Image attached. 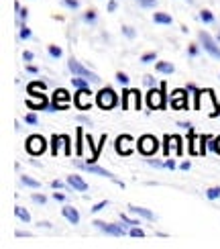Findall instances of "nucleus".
I'll list each match as a JSON object with an SVG mask.
<instances>
[{"label": "nucleus", "mask_w": 220, "mask_h": 249, "mask_svg": "<svg viewBox=\"0 0 220 249\" xmlns=\"http://www.w3.org/2000/svg\"><path fill=\"white\" fill-rule=\"evenodd\" d=\"M15 214H17V216H18V219L23 221V223H29V221H31V214H29V213L23 209V206H17V209H15Z\"/></svg>", "instance_id": "nucleus-20"}, {"label": "nucleus", "mask_w": 220, "mask_h": 249, "mask_svg": "<svg viewBox=\"0 0 220 249\" xmlns=\"http://www.w3.org/2000/svg\"><path fill=\"white\" fill-rule=\"evenodd\" d=\"M20 182H23L25 186H29V188H41V182L29 178V176H20Z\"/></svg>", "instance_id": "nucleus-21"}, {"label": "nucleus", "mask_w": 220, "mask_h": 249, "mask_svg": "<svg viewBox=\"0 0 220 249\" xmlns=\"http://www.w3.org/2000/svg\"><path fill=\"white\" fill-rule=\"evenodd\" d=\"M182 170H190V161H184L182 163Z\"/></svg>", "instance_id": "nucleus-52"}, {"label": "nucleus", "mask_w": 220, "mask_h": 249, "mask_svg": "<svg viewBox=\"0 0 220 249\" xmlns=\"http://www.w3.org/2000/svg\"><path fill=\"white\" fill-rule=\"evenodd\" d=\"M106 204H108V200H102V202H98L96 206H92V213H100V211H102Z\"/></svg>", "instance_id": "nucleus-35"}, {"label": "nucleus", "mask_w": 220, "mask_h": 249, "mask_svg": "<svg viewBox=\"0 0 220 249\" xmlns=\"http://www.w3.org/2000/svg\"><path fill=\"white\" fill-rule=\"evenodd\" d=\"M208 147H210L212 151H216V153L220 155V137H216V139H210V143H208Z\"/></svg>", "instance_id": "nucleus-26"}, {"label": "nucleus", "mask_w": 220, "mask_h": 249, "mask_svg": "<svg viewBox=\"0 0 220 249\" xmlns=\"http://www.w3.org/2000/svg\"><path fill=\"white\" fill-rule=\"evenodd\" d=\"M131 141H133L131 135H120V137L117 139V143H114V145H117V151L120 155H131V151H133Z\"/></svg>", "instance_id": "nucleus-11"}, {"label": "nucleus", "mask_w": 220, "mask_h": 249, "mask_svg": "<svg viewBox=\"0 0 220 249\" xmlns=\"http://www.w3.org/2000/svg\"><path fill=\"white\" fill-rule=\"evenodd\" d=\"M68 98H69V94H68L64 88L53 92V102H57V105H59V102H61V105H68Z\"/></svg>", "instance_id": "nucleus-16"}, {"label": "nucleus", "mask_w": 220, "mask_h": 249, "mask_svg": "<svg viewBox=\"0 0 220 249\" xmlns=\"http://www.w3.org/2000/svg\"><path fill=\"white\" fill-rule=\"evenodd\" d=\"M165 168H169V170H175V161L167 160V161H165Z\"/></svg>", "instance_id": "nucleus-47"}, {"label": "nucleus", "mask_w": 220, "mask_h": 249, "mask_svg": "<svg viewBox=\"0 0 220 249\" xmlns=\"http://www.w3.org/2000/svg\"><path fill=\"white\" fill-rule=\"evenodd\" d=\"M117 2H114V0H110V2H108V10H110V13H112V10H117Z\"/></svg>", "instance_id": "nucleus-48"}, {"label": "nucleus", "mask_w": 220, "mask_h": 249, "mask_svg": "<svg viewBox=\"0 0 220 249\" xmlns=\"http://www.w3.org/2000/svg\"><path fill=\"white\" fill-rule=\"evenodd\" d=\"M186 90H173L171 92V105L177 108H187V102H186Z\"/></svg>", "instance_id": "nucleus-12"}, {"label": "nucleus", "mask_w": 220, "mask_h": 249, "mask_svg": "<svg viewBox=\"0 0 220 249\" xmlns=\"http://www.w3.org/2000/svg\"><path fill=\"white\" fill-rule=\"evenodd\" d=\"M198 37H200V43H202V47L208 51V53H210L212 57H218L220 59V47L216 45V41L210 37L206 33V31H200V33H198Z\"/></svg>", "instance_id": "nucleus-7"}, {"label": "nucleus", "mask_w": 220, "mask_h": 249, "mask_svg": "<svg viewBox=\"0 0 220 249\" xmlns=\"http://www.w3.org/2000/svg\"><path fill=\"white\" fill-rule=\"evenodd\" d=\"M61 213H64V216H66V219H68L71 225H78V223H80V213L73 209V206H66V209L61 211Z\"/></svg>", "instance_id": "nucleus-14"}, {"label": "nucleus", "mask_w": 220, "mask_h": 249, "mask_svg": "<svg viewBox=\"0 0 220 249\" xmlns=\"http://www.w3.org/2000/svg\"><path fill=\"white\" fill-rule=\"evenodd\" d=\"M51 143H53V153H57V143H59V137H57V135H55L53 139H51Z\"/></svg>", "instance_id": "nucleus-45"}, {"label": "nucleus", "mask_w": 220, "mask_h": 249, "mask_svg": "<svg viewBox=\"0 0 220 249\" xmlns=\"http://www.w3.org/2000/svg\"><path fill=\"white\" fill-rule=\"evenodd\" d=\"M187 2H194V0H187Z\"/></svg>", "instance_id": "nucleus-57"}, {"label": "nucleus", "mask_w": 220, "mask_h": 249, "mask_svg": "<svg viewBox=\"0 0 220 249\" xmlns=\"http://www.w3.org/2000/svg\"><path fill=\"white\" fill-rule=\"evenodd\" d=\"M82 139H84V133H82V127H78V147H76L78 155H82Z\"/></svg>", "instance_id": "nucleus-30"}, {"label": "nucleus", "mask_w": 220, "mask_h": 249, "mask_svg": "<svg viewBox=\"0 0 220 249\" xmlns=\"http://www.w3.org/2000/svg\"><path fill=\"white\" fill-rule=\"evenodd\" d=\"M131 209V213L133 214H137V216H143V219H147V221H155V214L151 213V211H147V209H141V206H129Z\"/></svg>", "instance_id": "nucleus-15"}, {"label": "nucleus", "mask_w": 220, "mask_h": 249, "mask_svg": "<svg viewBox=\"0 0 220 249\" xmlns=\"http://www.w3.org/2000/svg\"><path fill=\"white\" fill-rule=\"evenodd\" d=\"M92 92L88 90V88H80V92L76 94V107L78 108H82V110H86V108H90L92 107Z\"/></svg>", "instance_id": "nucleus-10"}, {"label": "nucleus", "mask_w": 220, "mask_h": 249, "mask_svg": "<svg viewBox=\"0 0 220 249\" xmlns=\"http://www.w3.org/2000/svg\"><path fill=\"white\" fill-rule=\"evenodd\" d=\"M122 33L127 35L129 39H135V29H131V27H124V29H122Z\"/></svg>", "instance_id": "nucleus-38"}, {"label": "nucleus", "mask_w": 220, "mask_h": 249, "mask_svg": "<svg viewBox=\"0 0 220 249\" xmlns=\"http://www.w3.org/2000/svg\"><path fill=\"white\" fill-rule=\"evenodd\" d=\"M61 53H64V51H61L57 45H49V55L51 57H61Z\"/></svg>", "instance_id": "nucleus-27"}, {"label": "nucleus", "mask_w": 220, "mask_h": 249, "mask_svg": "<svg viewBox=\"0 0 220 249\" xmlns=\"http://www.w3.org/2000/svg\"><path fill=\"white\" fill-rule=\"evenodd\" d=\"M94 225H96L100 231L108 233V235H114V237H122V235H127V229H124V223H122V225H112V223H104V221H94Z\"/></svg>", "instance_id": "nucleus-8"}, {"label": "nucleus", "mask_w": 220, "mask_h": 249, "mask_svg": "<svg viewBox=\"0 0 220 249\" xmlns=\"http://www.w3.org/2000/svg\"><path fill=\"white\" fill-rule=\"evenodd\" d=\"M33 200H35L37 204H45V202H47V198H45V196H41V194H33Z\"/></svg>", "instance_id": "nucleus-39"}, {"label": "nucleus", "mask_w": 220, "mask_h": 249, "mask_svg": "<svg viewBox=\"0 0 220 249\" xmlns=\"http://www.w3.org/2000/svg\"><path fill=\"white\" fill-rule=\"evenodd\" d=\"M206 196L210 200H216V198H220V186H214V188H210V190H206Z\"/></svg>", "instance_id": "nucleus-23"}, {"label": "nucleus", "mask_w": 220, "mask_h": 249, "mask_svg": "<svg viewBox=\"0 0 220 249\" xmlns=\"http://www.w3.org/2000/svg\"><path fill=\"white\" fill-rule=\"evenodd\" d=\"M25 123H29V124H37V115H33V112H31V115H27V117H25Z\"/></svg>", "instance_id": "nucleus-36"}, {"label": "nucleus", "mask_w": 220, "mask_h": 249, "mask_svg": "<svg viewBox=\"0 0 220 249\" xmlns=\"http://www.w3.org/2000/svg\"><path fill=\"white\" fill-rule=\"evenodd\" d=\"M157 71H161V74H173V64H167V61H157Z\"/></svg>", "instance_id": "nucleus-18"}, {"label": "nucleus", "mask_w": 220, "mask_h": 249, "mask_svg": "<svg viewBox=\"0 0 220 249\" xmlns=\"http://www.w3.org/2000/svg\"><path fill=\"white\" fill-rule=\"evenodd\" d=\"M149 163H151V165H157V168H161V165H165L163 161H157V160H149Z\"/></svg>", "instance_id": "nucleus-49"}, {"label": "nucleus", "mask_w": 220, "mask_h": 249, "mask_svg": "<svg viewBox=\"0 0 220 249\" xmlns=\"http://www.w3.org/2000/svg\"><path fill=\"white\" fill-rule=\"evenodd\" d=\"M51 186H53L55 190H61V188H64V184H61L59 180H53V182H51Z\"/></svg>", "instance_id": "nucleus-44"}, {"label": "nucleus", "mask_w": 220, "mask_h": 249, "mask_svg": "<svg viewBox=\"0 0 220 249\" xmlns=\"http://www.w3.org/2000/svg\"><path fill=\"white\" fill-rule=\"evenodd\" d=\"M187 51H190V55H196V53H198V47H194V45H192V47L187 49Z\"/></svg>", "instance_id": "nucleus-51"}, {"label": "nucleus", "mask_w": 220, "mask_h": 249, "mask_svg": "<svg viewBox=\"0 0 220 249\" xmlns=\"http://www.w3.org/2000/svg\"><path fill=\"white\" fill-rule=\"evenodd\" d=\"M27 70H29V71H31V74H37V68H35V66H29V68H27Z\"/></svg>", "instance_id": "nucleus-53"}, {"label": "nucleus", "mask_w": 220, "mask_h": 249, "mask_svg": "<svg viewBox=\"0 0 220 249\" xmlns=\"http://www.w3.org/2000/svg\"><path fill=\"white\" fill-rule=\"evenodd\" d=\"M23 57H25V61H31V59H33L35 55L31 53V51H25V53H23Z\"/></svg>", "instance_id": "nucleus-46"}, {"label": "nucleus", "mask_w": 220, "mask_h": 249, "mask_svg": "<svg viewBox=\"0 0 220 249\" xmlns=\"http://www.w3.org/2000/svg\"><path fill=\"white\" fill-rule=\"evenodd\" d=\"M88 82L90 80H86V78H82V76H73L71 78V84H73V88H88Z\"/></svg>", "instance_id": "nucleus-19"}, {"label": "nucleus", "mask_w": 220, "mask_h": 249, "mask_svg": "<svg viewBox=\"0 0 220 249\" xmlns=\"http://www.w3.org/2000/svg\"><path fill=\"white\" fill-rule=\"evenodd\" d=\"M45 149H47V141L41 137V135H31L27 139V151L31 155H41Z\"/></svg>", "instance_id": "nucleus-6"}, {"label": "nucleus", "mask_w": 220, "mask_h": 249, "mask_svg": "<svg viewBox=\"0 0 220 249\" xmlns=\"http://www.w3.org/2000/svg\"><path fill=\"white\" fill-rule=\"evenodd\" d=\"M180 127H182V129H187V131H192V124H190V123H180Z\"/></svg>", "instance_id": "nucleus-50"}, {"label": "nucleus", "mask_w": 220, "mask_h": 249, "mask_svg": "<svg viewBox=\"0 0 220 249\" xmlns=\"http://www.w3.org/2000/svg\"><path fill=\"white\" fill-rule=\"evenodd\" d=\"M27 17H29V10H27V8H18V23L27 20Z\"/></svg>", "instance_id": "nucleus-33"}, {"label": "nucleus", "mask_w": 220, "mask_h": 249, "mask_svg": "<svg viewBox=\"0 0 220 249\" xmlns=\"http://www.w3.org/2000/svg\"><path fill=\"white\" fill-rule=\"evenodd\" d=\"M78 121H82V123H88V124L92 123V121H90V119H86V117H78Z\"/></svg>", "instance_id": "nucleus-54"}, {"label": "nucleus", "mask_w": 220, "mask_h": 249, "mask_svg": "<svg viewBox=\"0 0 220 249\" xmlns=\"http://www.w3.org/2000/svg\"><path fill=\"white\" fill-rule=\"evenodd\" d=\"M137 147L143 155H153L157 149H159V141H157V137H153V135H143L137 143Z\"/></svg>", "instance_id": "nucleus-5"}, {"label": "nucleus", "mask_w": 220, "mask_h": 249, "mask_svg": "<svg viewBox=\"0 0 220 249\" xmlns=\"http://www.w3.org/2000/svg\"><path fill=\"white\" fill-rule=\"evenodd\" d=\"M96 102L102 110H110L118 105V98H117V92L112 88H102L98 94H96Z\"/></svg>", "instance_id": "nucleus-1"}, {"label": "nucleus", "mask_w": 220, "mask_h": 249, "mask_svg": "<svg viewBox=\"0 0 220 249\" xmlns=\"http://www.w3.org/2000/svg\"><path fill=\"white\" fill-rule=\"evenodd\" d=\"M18 29H20V31H18V37H20V39H31V35H33V33H31V29H29L25 23H18Z\"/></svg>", "instance_id": "nucleus-22"}, {"label": "nucleus", "mask_w": 220, "mask_h": 249, "mask_svg": "<svg viewBox=\"0 0 220 249\" xmlns=\"http://www.w3.org/2000/svg\"><path fill=\"white\" fill-rule=\"evenodd\" d=\"M84 18L90 20V23H94V20H96V13H94V10H88V13L84 15Z\"/></svg>", "instance_id": "nucleus-37"}, {"label": "nucleus", "mask_w": 220, "mask_h": 249, "mask_svg": "<svg viewBox=\"0 0 220 249\" xmlns=\"http://www.w3.org/2000/svg\"><path fill=\"white\" fill-rule=\"evenodd\" d=\"M153 20H155V23H159V25H169L171 23V17L165 15V13H155L153 15Z\"/></svg>", "instance_id": "nucleus-17"}, {"label": "nucleus", "mask_w": 220, "mask_h": 249, "mask_svg": "<svg viewBox=\"0 0 220 249\" xmlns=\"http://www.w3.org/2000/svg\"><path fill=\"white\" fill-rule=\"evenodd\" d=\"M61 141L66 143V153L69 155V153H71V147H69V137H68V135H64V137H61Z\"/></svg>", "instance_id": "nucleus-40"}, {"label": "nucleus", "mask_w": 220, "mask_h": 249, "mask_svg": "<svg viewBox=\"0 0 220 249\" xmlns=\"http://www.w3.org/2000/svg\"><path fill=\"white\" fill-rule=\"evenodd\" d=\"M165 84H161V88L157 90L153 88L149 94H147V105H149L151 110H163L165 108V92H163Z\"/></svg>", "instance_id": "nucleus-3"}, {"label": "nucleus", "mask_w": 220, "mask_h": 249, "mask_svg": "<svg viewBox=\"0 0 220 249\" xmlns=\"http://www.w3.org/2000/svg\"><path fill=\"white\" fill-rule=\"evenodd\" d=\"M78 165H80V168H84V170H86V172H90V174H96V176H102V178H110V180H114V182H117L118 186H124L122 182H118L117 178H114V176L108 172V170H104V168H100V165H96V163H80L78 161Z\"/></svg>", "instance_id": "nucleus-9"}, {"label": "nucleus", "mask_w": 220, "mask_h": 249, "mask_svg": "<svg viewBox=\"0 0 220 249\" xmlns=\"http://www.w3.org/2000/svg\"><path fill=\"white\" fill-rule=\"evenodd\" d=\"M86 141H88V145H90V149H94V141H92V137H88Z\"/></svg>", "instance_id": "nucleus-55"}, {"label": "nucleus", "mask_w": 220, "mask_h": 249, "mask_svg": "<svg viewBox=\"0 0 220 249\" xmlns=\"http://www.w3.org/2000/svg\"><path fill=\"white\" fill-rule=\"evenodd\" d=\"M117 80L120 82L122 86H127V84H129V76H127V74H122V71H118V74H117Z\"/></svg>", "instance_id": "nucleus-32"}, {"label": "nucleus", "mask_w": 220, "mask_h": 249, "mask_svg": "<svg viewBox=\"0 0 220 249\" xmlns=\"http://www.w3.org/2000/svg\"><path fill=\"white\" fill-rule=\"evenodd\" d=\"M139 4H141V6H145V8H151V6H155V4H157V0H139Z\"/></svg>", "instance_id": "nucleus-34"}, {"label": "nucleus", "mask_w": 220, "mask_h": 249, "mask_svg": "<svg viewBox=\"0 0 220 249\" xmlns=\"http://www.w3.org/2000/svg\"><path fill=\"white\" fill-rule=\"evenodd\" d=\"M68 184L71 186V188H76L78 192H86L88 190V184L84 182L80 176H68Z\"/></svg>", "instance_id": "nucleus-13"}, {"label": "nucleus", "mask_w": 220, "mask_h": 249, "mask_svg": "<svg viewBox=\"0 0 220 249\" xmlns=\"http://www.w3.org/2000/svg\"><path fill=\"white\" fill-rule=\"evenodd\" d=\"M218 41H220V31H218Z\"/></svg>", "instance_id": "nucleus-56"}, {"label": "nucleus", "mask_w": 220, "mask_h": 249, "mask_svg": "<svg viewBox=\"0 0 220 249\" xmlns=\"http://www.w3.org/2000/svg\"><path fill=\"white\" fill-rule=\"evenodd\" d=\"M131 237H145V231L139 229V227H131V231H129Z\"/></svg>", "instance_id": "nucleus-29"}, {"label": "nucleus", "mask_w": 220, "mask_h": 249, "mask_svg": "<svg viewBox=\"0 0 220 249\" xmlns=\"http://www.w3.org/2000/svg\"><path fill=\"white\" fill-rule=\"evenodd\" d=\"M145 82H147V84H149L151 88H155V84H157L155 78H151V76H145Z\"/></svg>", "instance_id": "nucleus-43"}, {"label": "nucleus", "mask_w": 220, "mask_h": 249, "mask_svg": "<svg viewBox=\"0 0 220 249\" xmlns=\"http://www.w3.org/2000/svg\"><path fill=\"white\" fill-rule=\"evenodd\" d=\"M200 20H204V23H214V15L210 13V10H202V13H200Z\"/></svg>", "instance_id": "nucleus-24"}, {"label": "nucleus", "mask_w": 220, "mask_h": 249, "mask_svg": "<svg viewBox=\"0 0 220 249\" xmlns=\"http://www.w3.org/2000/svg\"><path fill=\"white\" fill-rule=\"evenodd\" d=\"M66 4H68L69 8H78V6H80L78 0H66Z\"/></svg>", "instance_id": "nucleus-42"}, {"label": "nucleus", "mask_w": 220, "mask_h": 249, "mask_svg": "<svg viewBox=\"0 0 220 249\" xmlns=\"http://www.w3.org/2000/svg\"><path fill=\"white\" fill-rule=\"evenodd\" d=\"M133 108L141 110V92L139 90H124L122 92V110Z\"/></svg>", "instance_id": "nucleus-4"}, {"label": "nucleus", "mask_w": 220, "mask_h": 249, "mask_svg": "<svg viewBox=\"0 0 220 249\" xmlns=\"http://www.w3.org/2000/svg\"><path fill=\"white\" fill-rule=\"evenodd\" d=\"M153 59H157V53H145V55L141 57V61H143V64H151Z\"/></svg>", "instance_id": "nucleus-31"}, {"label": "nucleus", "mask_w": 220, "mask_h": 249, "mask_svg": "<svg viewBox=\"0 0 220 249\" xmlns=\"http://www.w3.org/2000/svg\"><path fill=\"white\" fill-rule=\"evenodd\" d=\"M120 221H122L124 225H129V227H139V225H141L139 221H135V219H129V216H127V214H124V213L120 214Z\"/></svg>", "instance_id": "nucleus-25"}, {"label": "nucleus", "mask_w": 220, "mask_h": 249, "mask_svg": "<svg viewBox=\"0 0 220 249\" xmlns=\"http://www.w3.org/2000/svg\"><path fill=\"white\" fill-rule=\"evenodd\" d=\"M171 139V143H173V149H175V153H182V145H180V137L177 135H173V137H169Z\"/></svg>", "instance_id": "nucleus-28"}, {"label": "nucleus", "mask_w": 220, "mask_h": 249, "mask_svg": "<svg viewBox=\"0 0 220 249\" xmlns=\"http://www.w3.org/2000/svg\"><path fill=\"white\" fill-rule=\"evenodd\" d=\"M68 68H69V71H71L73 76H82V78H86V80L94 82V84H98V82H100V78H98L96 74H94V71H90L88 68H84V66L80 64V61H76L73 57L68 61Z\"/></svg>", "instance_id": "nucleus-2"}, {"label": "nucleus", "mask_w": 220, "mask_h": 249, "mask_svg": "<svg viewBox=\"0 0 220 249\" xmlns=\"http://www.w3.org/2000/svg\"><path fill=\"white\" fill-rule=\"evenodd\" d=\"M53 198L59 200V202H64L66 200V194H61V192H53Z\"/></svg>", "instance_id": "nucleus-41"}]
</instances>
